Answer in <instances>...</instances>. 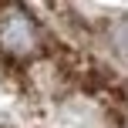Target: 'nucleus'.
Wrapping results in <instances>:
<instances>
[{
	"instance_id": "f257e3e1",
	"label": "nucleus",
	"mask_w": 128,
	"mask_h": 128,
	"mask_svg": "<svg viewBox=\"0 0 128 128\" xmlns=\"http://www.w3.org/2000/svg\"><path fill=\"white\" fill-rule=\"evenodd\" d=\"M0 47L7 54H17V58H27L37 51V30H34L30 17H24L20 10L7 14L0 20Z\"/></svg>"
}]
</instances>
